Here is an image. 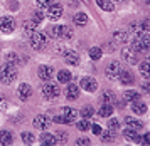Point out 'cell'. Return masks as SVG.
Instances as JSON below:
<instances>
[{"label": "cell", "mask_w": 150, "mask_h": 146, "mask_svg": "<svg viewBox=\"0 0 150 146\" xmlns=\"http://www.w3.org/2000/svg\"><path fill=\"white\" fill-rule=\"evenodd\" d=\"M17 77V71H15V66H10V64H4L0 67V82L2 84H12Z\"/></svg>", "instance_id": "cell-1"}, {"label": "cell", "mask_w": 150, "mask_h": 146, "mask_svg": "<svg viewBox=\"0 0 150 146\" xmlns=\"http://www.w3.org/2000/svg\"><path fill=\"white\" fill-rule=\"evenodd\" d=\"M147 60H149V62H150V55H149V59H147Z\"/></svg>", "instance_id": "cell-48"}, {"label": "cell", "mask_w": 150, "mask_h": 146, "mask_svg": "<svg viewBox=\"0 0 150 146\" xmlns=\"http://www.w3.org/2000/svg\"><path fill=\"white\" fill-rule=\"evenodd\" d=\"M123 136H125L127 140H130V141H133V143H135V141H137V138H138V133H137V129L127 128V129L123 131Z\"/></svg>", "instance_id": "cell-26"}, {"label": "cell", "mask_w": 150, "mask_h": 146, "mask_svg": "<svg viewBox=\"0 0 150 146\" xmlns=\"http://www.w3.org/2000/svg\"><path fill=\"white\" fill-rule=\"evenodd\" d=\"M42 96L46 99H54V98L59 96V87L56 84H52V82H47V84L42 86Z\"/></svg>", "instance_id": "cell-3"}, {"label": "cell", "mask_w": 150, "mask_h": 146, "mask_svg": "<svg viewBox=\"0 0 150 146\" xmlns=\"http://www.w3.org/2000/svg\"><path fill=\"white\" fill-rule=\"evenodd\" d=\"M76 128H78L79 131H88V129H91V124H89L88 119H83V121H79V123L76 124Z\"/></svg>", "instance_id": "cell-34"}, {"label": "cell", "mask_w": 150, "mask_h": 146, "mask_svg": "<svg viewBox=\"0 0 150 146\" xmlns=\"http://www.w3.org/2000/svg\"><path fill=\"white\" fill-rule=\"evenodd\" d=\"M47 17L51 20H59L62 17V5H59V4H52V5L47 8Z\"/></svg>", "instance_id": "cell-8"}, {"label": "cell", "mask_w": 150, "mask_h": 146, "mask_svg": "<svg viewBox=\"0 0 150 146\" xmlns=\"http://www.w3.org/2000/svg\"><path fill=\"white\" fill-rule=\"evenodd\" d=\"M120 71H122V69H120V64H118L116 60H113V62H110L108 66H106V71H105V72H106V77H108V79H116L118 74H120Z\"/></svg>", "instance_id": "cell-7"}, {"label": "cell", "mask_w": 150, "mask_h": 146, "mask_svg": "<svg viewBox=\"0 0 150 146\" xmlns=\"http://www.w3.org/2000/svg\"><path fill=\"white\" fill-rule=\"evenodd\" d=\"M22 141L25 145H32L34 143V134L32 133H22Z\"/></svg>", "instance_id": "cell-39"}, {"label": "cell", "mask_w": 150, "mask_h": 146, "mask_svg": "<svg viewBox=\"0 0 150 146\" xmlns=\"http://www.w3.org/2000/svg\"><path fill=\"white\" fill-rule=\"evenodd\" d=\"M101 101L105 102V104H115V94H113V91H103L101 94Z\"/></svg>", "instance_id": "cell-18"}, {"label": "cell", "mask_w": 150, "mask_h": 146, "mask_svg": "<svg viewBox=\"0 0 150 146\" xmlns=\"http://www.w3.org/2000/svg\"><path fill=\"white\" fill-rule=\"evenodd\" d=\"M111 133H113V131H106V133H103V131H101L103 140L106 141V143H110V141H111Z\"/></svg>", "instance_id": "cell-44"}, {"label": "cell", "mask_w": 150, "mask_h": 146, "mask_svg": "<svg viewBox=\"0 0 150 146\" xmlns=\"http://www.w3.org/2000/svg\"><path fill=\"white\" fill-rule=\"evenodd\" d=\"M12 141H14V138H12V133L10 131H0V145H12Z\"/></svg>", "instance_id": "cell-19"}, {"label": "cell", "mask_w": 150, "mask_h": 146, "mask_svg": "<svg viewBox=\"0 0 150 146\" xmlns=\"http://www.w3.org/2000/svg\"><path fill=\"white\" fill-rule=\"evenodd\" d=\"M127 39H128V34L123 32V30H116V32L113 34V40H115V42H118V44L127 42Z\"/></svg>", "instance_id": "cell-23"}, {"label": "cell", "mask_w": 150, "mask_h": 146, "mask_svg": "<svg viewBox=\"0 0 150 146\" xmlns=\"http://www.w3.org/2000/svg\"><path fill=\"white\" fill-rule=\"evenodd\" d=\"M125 124H127V128H132V129H137V131L142 128V123L133 119V118H125Z\"/></svg>", "instance_id": "cell-27"}, {"label": "cell", "mask_w": 150, "mask_h": 146, "mask_svg": "<svg viewBox=\"0 0 150 146\" xmlns=\"http://www.w3.org/2000/svg\"><path fill=\"white\" fill-rule=\"evenodd\" d=\"M74 24L76 25H79V27H83V25H86L88 24V15L86 13H83V12H79V13H76L74 15Z\"/></svg>", "instance_id": "cell-20"}, {"label": "cell", "mask_w": 150, "mask_h": 146, "mask_svg": "<svg viewBox=\"0 0 150 146\" xmlns=\"http://www.w3.org/2000/svg\"><path fill=\"white\" fill-rule=\"evenodd\" d=\"M64 60L68 62L69 66H78L79 64V54L76 52V51H68V52L64 54Z\"/></svg>", "instance_id": "cell-13"}, {"label": "cell", "mask_w": 150, "mask_h": 146, "mask_svg": "<svg viewBox=\"0 0 150 146\" xmlns=\"http://www.w3.org/2000/svg\"><path fill=\"white\" fill-rule=\"evenodd\" d=\"M101 55H103V51L100 47H91V49H89V57L93 60H100Z\"/></svg>", "instance_id": "cell-30"}, {"label": "cell", "mask_w": 150, "mask_h": 146, "mask_svg": "<svg viewBox=\"0 0 150 146\" xmlns=\"http://www.w3.org/2000/svg\"><path fill=\"white\" fill-rule=\"evenodd\" d=\"M66 98H68L69 101L78 99V98H79V87L76 86V84H69V86L66 87Z\"/></svg>", "instance_id": "cell-14"}, {"label": "cell", "mask_w": 150, "mask_h": 146, "mask_svg": "<svg viewBox=\"0 0 150 146\" xmlns=\"http://www.w3.org/2000/svg\"><path fill=\"white\" fill-rule=\"evenodd\" d=\"M122 57H123V60H127V62H130V64H135L137 62V52L132 49V47H123Z\"/></svg>", "instance_id": "cell-11"}, {"label": "cell", "mask_w": 150, "mask_h": 146, "mask_svg": "<svg viewBox=\"0 0 150 146\" xmlns=\"http://www.w3.org/2000/svg\"><path fill=\"white\" fill-rule=\"evenodd\" d=\"M52 74H54V71H52L51 66H41L37 69V76H39V79H42V81H49L52 77Z\"/></svg>", "instance_id": "cell-12"}, {"label": "cell", "mask_w": 150, "mask_h": 146, "mask_svg": "<svg viewBox=\"0 0 150 146\" xmlns=\"http://www.w3.org/2000/svg\"><path fill=\"white\" fill-rule=\"evenodd\" d=\"M62 30H64V25H52L51 27V35L56 39H62Z\"/></svg>", "instance_id": "cell-28"}, {"label": "cell", "mask_w": 150, "mask_h": 146, "mask_svg": "<svg viewBox=\"0 0 150 146\" xmlns=\"http://www.w3.org/2000/svg\"><path fill=\"white\" fill-rule=\"evenodd\" d=\"M123 98H125V101L135 102V101L140 99V93H138V91H127V93L123 94Z\"/></svg>", "instance_id": "cell-24"}, {"label": "cell", "mask_w": 150, "mask_h": 146, "mask_svg": "<svg viewBox=\"0 0 150 146\" xmlns=\"http://www.w3.org/2000/svg\"><path fill=\"white\" fill-rule=\"evenodd\" d=\"M47 44V35L44 32H34L30 35V46L34 47L35 51H42Z\"/></svg>", "instance_id": "cell-2"}, {"label": "cell", "mask_w": 150, "mask_h": 146, "mask_svg": "<svg viewBox=\"0 0 150 146\" xmlns=\"http://www.w3.org/2000/svg\"><path fill=\"white\" fill-rule=\"evenodd\" d=\"M96 4H98V7H101L103 10H106V12H111L115 8L111 0H96Z\"/></svg>", "instance_id": "cell-22"}, {"label": "cell", "mask_w": 150, "mask_h": 146, "mask_svg": "<svg viewBox=\"0 0 150 146\" xmlns=\"http://www.w3.org/2000/svg\"><path fill=\"white\" fill-rule=\"evenodd\" d=\"M135 143H140V145H150V133H145L143 136H138Z\"/></svg>", "instance_id": "cell-37"}, {"label": "cell", "mask_w": 150, "mask_h": 146, "mask_svg": "<svg viewBox=\"0 0 150 146\" xmlns=\"http://www.w3.org/2000/svg\"><path fill=\"white\" fill-rule=\"evenodd\" d=\"M91 131H93V133L95 134H101V126H98V124H93V126H91Z\"/></svg>", "instance_id": "cell-45"}, {"label": "cell", "mask_w": 150, "mask_h": 146, "mask_svg": "<svg viewBox=\"0 0 150 146\" xmlns=\"http://www.w3.org/2000/svg\"><path fill=\"white\" fill-rule=\"evenodd\" d=\"M98 114H100L101 118H110V116L113 114V104H105V102H103V106L100 107Z\"/></svg>", "instance_id": "cell-17"}, {"label": "cell", "mask_w": 150, "mask_h": 146, "mask_svg": "<svg viewBox=\"0 0 150 146\" xmlns=\"http://www.w3.org/2000/svg\"><path fill=\"white\" fill-rule=\"evenodd\" d=\"M142 44H143V51H150V34H142Z\"/></svg>", "instance_id": "cell-35"}, {"label": "cell", "mask_w": 150, "mask_h": 146, "mask_svg": "<svg viewBox=\"0 0 150 146\" xmlns=\"http://www.w3.org/2000/svg\"><path fill=\"white\" fill-rule=\"evenodd\" d=\"M52 5V0H37V7L41 8V10H46L49 7Z\"/></svg>", "instance_id": "cell-38"}, {"label": "cell", "mask_w": 150, "mask_h": 146, "mask_svg": "<svg viewBox=\"0 0 150 146\" xmlns=\"http://www.w3.org/2000/svg\"><path fill=\"white\" fill-rule=\"evenodd\" d=\"M140 74H142L145 79H150V62H142L140 64Z\"/></svg>", "instance_id": "cell-31"}, {"label": "cell", "mask_w": 150, "mask_h": 146, "mask_svg": "<svg viewBox=\"0 0 150 146\" xmlns=\"http://www.w3.org/2000/svg\"><path fill=\"white\" fill-rule=\"evenodd\" d=\"M61 116H62V119H64L66 124H71V123L76 121V118H78V111L73 109V107H62L61 109Z\"/></svg>", "instance_id": "cell-6"}, {"label": "cell", "mask_w": 150, "mask_h": 146, "mask_svg": "<svg viewBox=\"0 0 150 146\" xmlns=\"http://www.w3.org/2000/svg\"><path fill=\"white\" fill-rule=\"evenodd\" d=\"M14 29H15V20L12 19V17H2L0 19V30L4 34H10V32H14Z\"/></svg>", "instance_id": "cell-4"}, {"label": "cell", "mask_w": 150, "mask_h": 146, "mask_svg": "<svg viewBox=\"0 0 150 146\" xmlns=\"http://www.w3.org/2000/svg\"><path fill=\"white\" fill-rule=\"evenodd\" d=\"M81 87L88 93H95L96 87H98V82H96L93 77H83L81 79Z\"/></svg>", "instance_id": "cell-10"}, {"label": "cell", "mask_w": 150, "mask_h": 146, "mask_svg": "<svg viewBox=\"0 0 150 146\" xmlns=\"http://www.w3.org/2000/svg\"><path fill=\"white\" fill-rule=\"evenodd\" d=\"M93 114H95V111H93V107H91V106H84L81 109V116L84 118V119H89Z\"/></svg>", "instance_id": "cell-33"}, {"label": "cell", "mask_w": 150, "mask_h": 146, "mask_svg": "<svg viewBox=\"0 0 150 146\" xmlns=\"http://www.w3.org/2000/svg\"><path fill=\"white\" fill-rule=\"evenodd\" d=\"M57 140H61V143H64V141L68 140V134L66 133H59L57 134Z\"/></svg>", "instance_id": "cell-46"}, {"label": "cell", "mask_w": 150, "mask_h": 146, "mask_svg": "<svg viewBox=\"0 0 150 146\" xmlns=\"http://www.w3.org/2000/svg\"><path fill=\"white\" fill-rule=\"evenodd\" d=\"M17 62H19V55H17V54H14V52H8V54H5V64L15 66Z\"/></svg>", "instance_id": "cell-32"}, {"label": "cell", "mask_w": 150, "mask_h": 146, "mask_svg": "<svg viewBox=\"0 0 150 146\" xmlns=\"http://www.w3.org/2000/svg\"><path fill=\"white\" fill-rule=\"evenodd\" d=\"M118 128H120V123H118V119H115V118H113V119L108 121V129H110V131L116 133V131H118Z\"/></svg>", "instance_id": "cell-36"}, {"label": "cell", "mask_w": 150, "mask_h": 146, "mask_svg": "<svg viewBox=\"0 0 150 146\" xmlns=\"http://www.w3.org/2000/svg\"><path fill=\"white\" fill-rule=\"evenodd\" d=\"M0 99H2V94H0Z\"/></svg>", "instance_id": "cell-49"}, {"label": "cell", "mask_w": 150, "mask_h": 146, "mask_svg": "<svg viewBox=\"0 0 150 146\" xmlns=\"http://www.w3.org/2000/svg\"><path fill=\"white\" fill-rule=\"evenodd\" d=\"M143 91H145V93H150V84H143Z\"/></svg>", "instance_id": "cell-47"}, {"label": "cell", "mask_w": 150, "mask_h": 146, "mask_svg": "<svg viewBox=\"0 0 150 146\" xmlns=\"http://www.w3.org/2000/svg\"><path fill=\"white\" fill-rule=\"evenodd\" d=\"M71 77H73V74L69 72V71H59V74H57V81L59 82H69L71 81Z\"/></svg>", "instance_id": "cell-29"}, {"label": "cell", "mask_w": 150, "mask_h": 146, "mask_svg": "<svg viewBox=\"0 0 150 146\" xmlns=\"http://www.w3.org/2000/svg\"><path fill=\"white\" fill-rule=\"evenodd\" d=\"M17 94H19V99H21V101H27L29 98L32 96V87L29 86L27 82H24V84H21V86H19Z\"/></svg>", "instance_id": "cell-9"}, {"label": "cell", "mask_w": 150, "mask_h": 146, "mask_svg": "<svg viewBox=\"0 0 150 146\" xmlns=\"http://www.w3.org/2000/svg\"><path fill=\"white\" fill-rule=\"evenodd\" d=\"M32 123H34V128L41 129V131H44V129H47V128L51 126V119H49L46 114H39V116H35Z\"/></svg>", "instance_id": "cell-5"}, {"label": "cell", "mask_w": 150, "mask_h": 146, "mask_svg": "<svg viewBox=\"0 0 150 146\" xmlns=\"http://www.w3.org/2000/svg\"><path fill=\"white\" fill-rule=\"evenodd\" d=\"M35 27H37V22H34V20H27V22L24 24V32L30 37V35L35 32Z\"/></svg>", "instance_id": "cell-21"}, {"label": "cell", "mask_w": 150, "mask_h": 146, "mask_svg": "<svg viewBox=\"0 0 150 146\" xmlns=\"http://www.w3.org/2000/svg\"><path fill=\"white\" fill-rule=\"evenodd\" d=\"M41 143L42 145H56L57 143V138L52 136V134H49V133H44L41 136Z\"/></svg>", "instance_id": "cell-25"}, {"label": "cell", "mask_w": 150, "mask_h": 146, "mask_svg": "<svg viewBox=\"0 0 150 146\" xmlns=\"http://www.w3.org/2000/svg\"><path fill=\"white\" fill-rule=\"evenodd\" d=\"M140 29H142L143 32H145V30H150V19L142 20V24H140Z\"/></svg>", "instance_id": "cell-42"}, {"label": "cell", "mask_w": 150, "mask_h": 146, "mask_svg": "<svg viewBox=\"0 0 150 146\" xmlns=\"http://www.w3.org/2000/svg\"><path fill=\"white\" fill-rule=\"evenodd\" d=\"M76 145H78V146H88L89 145V140H88V138H79V140L76 141Z\"/></svg>", "instance_id": "cell-43"}, {"label": "cell", "mask_w": 150, "mask_h": 146, "mask_svg": "<svg viewBox=\"0 0 150 146\" xmlns=\"http://www.w3.org/2000/svg\"><path fill=\"white\" fill-rule=\"evenodd\" d=\"M118 79L122 81V84L128 86V84H132V82H133V76H132V72H130V71H120V74H118Z\"/></svg>", "instance_id": "cell-16"}, {"label": "cell", "mask_w": 150, "mask_h": 146, "mask_svg": "<svg viewBox=\"0 0 150 146\" xmlns=\"http://www.w3.org/2000/svg\"><path fill=\"white\" fill-rule=\"evenodd\" d=\"M132 111L135 114H145L147 113V104L142 101H135V102H132Z\"/></svg>", "instance_id": "cell-15"}, {"label": "cell", "mask_w": 150, "mask_h": 146, "mask_svg": "<svg viewBox=\"0 0 150 146\" xmlns=\"http://www.w3.org/2000/svg\"><path fill=\"white\" fill-rule=\"evenodd\" d=\"M73 37V29L69 25H64V30H62V39H71Z\"/></svg>", "instance_id": "cell-40"}, {"label": "cell", "mask_w": 150, "mask_h": 146, "mask_svg": "<svg viewBox=\"0 0 150 146\" xmlns=\"http://www.w3.org/2000/svg\"><path fill=\"white\" fill-rule=\"evenodd\" d=\"M42 19H44V15H42L41 10H37V12L34 13V17H32V20H34V22H37V24H41Z\"/></svg>", "instance_id": "cell-41"}]
</instances>
